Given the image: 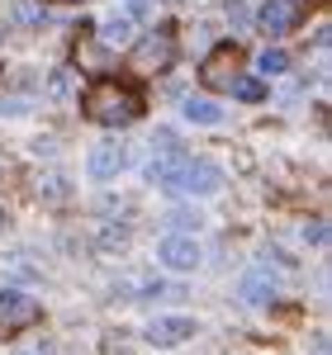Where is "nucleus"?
<instances>
[{
	"label": "nucleus",
	"instance_id": "nucleus-1",
	"mask_svg": "<svg viewBox=\"0 0 332 355\" xmlns=\"http://www.w3.org/2000/svg\"><path fill=\"white\" fill-rule=\"evenodd\" d=\"M142 90L133 81H119V76H100L81 90V114L90 123H105V128H124L142 114Z\"/></svg>",
	"mask_w": 332,
	"mask_h": 355
},
{
	"label": "nucleus",
	"instance_id": "nucleus-12",
	"mask_svg": "<svg viewBox=\"0 0 332 355\" xmlns=\"http://www.w3.org/2000/svg\"><path fill=\"white\" fill-rule=\"evenodd\" d=\"M166 227H171V237H194V232L204 227V214L190 209V204H181V209L166 214Z\"/></svg>",
	"mask_w": 332,
	"mask_h": 355
},
{
	"label": "nucleus",
	"instance_id": "nucleus-20",
	"mask_svg": "<svg viewBox=\"0 0 332 355\" xmlns=\"http://www.w3.org/2000/svg\"><path fill=\"white\" fill-rule=\"evenodd\" d=\"M152 152H181V137L171 133V128H157L152 133Z\"/></svg>",
	"mask_w": 332,
	"mask_h": 355
},
{
	"label": "nucleus",
	"instance_id": "nucleus-7",
	"mask_svg": "<svg viewBox=\"0 0 332 355\" xmlns=\"http://www.w3.org/2000/svg\"><path fill=\"white\" fill-rule=\"evenodd\" d=\"M124 166H128V147L124 142H95L90 157H85V175L100 180V185H110V180H119Z\"/></svg>",
	"mask_w": 332,
	"mask_h": 355
},
{
	"label": "nucleus",
	"instance_id": "nucleus-5",
	"mask_svg": "<svg viewBox=\"0 0 332 355\" xmlns=\"http://www.w3.org/2000/svg\"><path fill=\"white\" fill-rule=\"evenodd\" d=\"M43 318V303L33 299V294H24V289H0V331L10 336V331L19 327H33Z\"/></svg>",
	"mask_w": 332,
	"mask_h": 355
},
{
	"label": "nucleus",
	"instance_id": "nucleus-17",
	"mask_svg": "<svg viewBox=\"0 0 332 355\" xmlns=\"http://www.w3.org/2000/svg\"><path fill=\"white\" fill-rule=\"evenodd\" d=\"M276 294V284H266V279H242V299L247 303H271Z\"/></svg>",
	"mask_w": 332,
	"mask_h": 355
},
{
	"label": "nucleus",
	"instance_id": "nucleus-8",
	"mask_svg": "<svg viewBox=\"0 0 332 355\" xmlns=\"http://www.w3.org/2000/svg\"><path fill=\"white\" fill-rule=\"evenodd\" d=\"M157 261H162L166 270L185 275V270H199L204 251H199V242H194V237H171V232H166L162 242H157Z\"/></svg>",
	"mask_w": 332,
	"mask_h": 355
},
{
	"label": "nucleus",
	"instance_id": "nucleus-16",
	"mask_svg": "<svg viewBox=\"0 0 332 355\" xmlns=\"http://www.w3.org/2000/svg\"><path fill=\"white\" fill-rule=\"evenodd\" d=\"M233 95H238V100H247V105H256V100H266V81H256V76H242V81L233 85Z\"/></svg>",
	"mask_w": 332,
	"mask_h": 355
},
{
	"label": "nucleus",
	"instance_id": "nucleus-22",
	"mask_svg": "<svg viewBox=\"0 0 332 355\" xmlns=\"http://www.w3.org/2000/svg\"><path fill=\"white\" fill-rule=\"evenodd\" d=\"M0 227H5V214H0Z\"/></svg>",
	"mask_w": 332,
	"mask_h": 355
},
{
	"label": "nucleus",
	"instance_id": "nucleus-2",
	"mask_svg": "<svg viewBox=\"0 0 332 355\" xmlns=\"http://www.w3.org/2000/svg\"><path fill=\"white\" fill-rule=\"evenodd\" d=\"M242 62H247V53H242L238 38L214 43L209 57L199 62V85H204V90H233V85L242 81Z\"/></svg>",
	"mask_w": 332,
	"mask_h": 355
},
{
	"label": "nucleus",
	"instance_id": "nucleus-6",
	"mask_svg": "<svg viewBox=\"0 0 332 355\" xmlns=\"http://www.w3.org/2000/svg\"><path fill=\"white\" fill-rule=\"evenodd\" d=\"M176 62V33H171V24H162L157 33H147L138 48H133V67L138 71H166Z\"/></svg>",
	"mask_w": 332,
	"mask_h": 355
},
{
	"label": "nucleus",
	"instance_id": "nucleus-9",
	"mask_svg": "<svg viewBox=\"0 0 332 355\" xmlns=\"http://www.w3.org/2000/svg\"><path fill=\"white\" fill-rule=\"evenodd\" d=\"M194 331H199V322H194V318L171 313V318H152V322L142 327V336H147L152 346H181V341H190Z\"/></svg>",
	"mask_w": 332,
	"mask_h": 355
},
{
	"label": "nucleus",
	"instance_id": "nucleus-4",
	"mask_svg": "<svg viewBox=\"0 0 332 355\" xmlns=\"http://www.w3.org/2000/svg\"><path fill=\"white\" fill-rule=\"evenodd\" d=\"M304 19V0H266L261 10H256V33H266V38H285V33H294Z\"/></svg>",
	"mask_w": 332,
	"mask_h": 355
},
{
	"label": "nucleus",
	"instance_id": "nucleus-13",
	"mask_svg": "<svg viewBox=\"0 0 332 355\" xmlns=\"http://www.w3.org/2000/svg\"><path fill=\"white\" fill-rule=\"evenodd\" d=\"M181 114H185V119H190V123H223V105H214V100H204V95H199V100H185V105H181Z\"/></svg>",
	"mask_w": 332,
	"mask_h": 355
},
{
	"label": "nucleus",
	"instance_id": "nucleus-19",
	"mask_svg": "<svg viewBox=\"0 0 332 355\" xmlns=\"http://www.w3.org/2000/svg\"><path fill=\"white\" fill-rule=\"evenodd\" d=\"M157 5H162V0H128V10H124V15L138 24V19H152V15H157Z\"/></svg>",
	"mask_w": 332,
	"mask_h": 355
},
{
	"label": "nucleus",
	"instance_id": "nucleus-18",
	"mask_svg": "<svg viewBox=\"0 0 332 355\" xmlns=\"http://www.w3.org/2000/svg\"><path fill=\"white\" fill-rule=\"evenodd\" d=\"M223 15H228V24H233V28H247L251 24V10L242 5V0H228V5H223Z\"/></svg>",
	"mask_w": 332,
	"mask_h": 355
},
{
	"label": "nucleus",
	"instance_id": "nucleus-11",
	"mask_svg": "<svg viewBox=\"0 0 332 355\" xmlns=\"http://www.w3.org/2000/svg\"><path fill=\"white\" fill-rule=\"evenodd\" d=\"M90 28H100V43H105V48H128V43H133V28H138V24H133L124 10H114L105 24H90Z\"/></svg>",
	"mask_w": 332,
	"mask_h": 355
},
{
	"label": "nucleus",
	"instance_id": "nucleus-15",
	"mask_svg": "<svg viewBox=\"0 0 332 355\" xmlns=\"http://www.w3.org/2000/svg\"><path fill=\"white\" fill-rule=\"evenodd\" d=\"M256 71H261L266 81H271V76H285V71H290V57L280 53V48H266V53L256 57Z\"/></svg>",
	"mask_w": 332,
	"mask_h": 355
},
{
	"label": "nucleus",
	"instance_id": "nucleus-3",
	"mask_svg": "<svg viewBox=\"0 0 332 355\" xmlns=\"http://www.w3.org/2000/svg\"><path fill=\"white\" fill-rule=\"evenodd\" d=\"M223 185V171L214 162H204V157H190V162L181 166V175L166 185L171 194H185V199H194V194H214Z\"/></svg>",
	"mask_w": 332,
	"mask_h": 355
},
{
	"label": "nucleus",
	"instance_id": "nucleus-14",
	"mask_svg": "<svg viewBox=\"0 0 332 355\" xmlns=\"http://www.w3.org/2000/svg\"><path fill=\"white\" fill-rule=\"evenodd\" d=\"M133 289H138L133 299H181V294H185V289H181V284H171V279H138Z\"/></svg>",
	"mask_w": 332,
	"mask_h": 355
},
{
	"label": "nucleus",
	"instance_id": "nucleus-10",
	"mask_svg": "<svg viewBox=\"0 0 332 355\" xmlns=\"http://www.w3.org/2000/svg\"><path fill=\"white\" fill-rule=\"evenodd\" d=\"M185 162H190V152H185V147H181V152H152V162H147V180L166 190V185L181 175V166H185Z\"/></svg>",
	"mask_w": 332,
	"mask_h": 355
},
{
	"label": "nucleus",
	"instance_id": "nucleus-21",
	"mask_svg": "<svg viewBox=\"0 0 332 355\" xmlns=\"http://www.w3.org/2000/svg\"><path fill=\"white\" fill-rule=\"evenodd\" d=\"M124 246H128V227H110L100 237V251H124Z\"/></svg>",
	"mask_w": 332,
	"mask_h": 355
}]
</instances>
